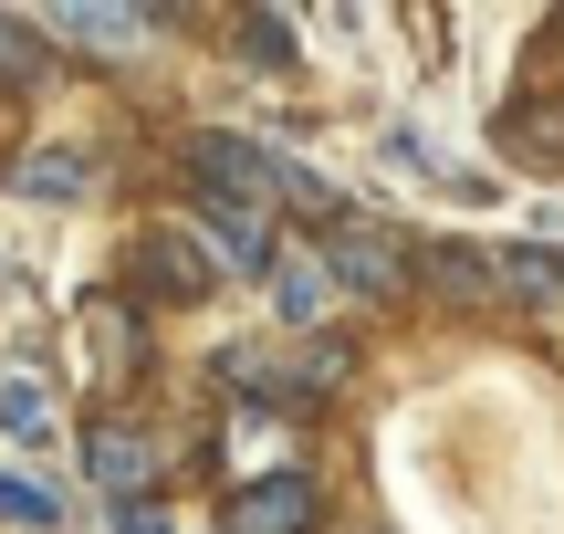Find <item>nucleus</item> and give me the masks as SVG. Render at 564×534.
<instances>
[{"label": "nucleus", "instance_id": "nucleus-1", "mask_svg": "<svg viewBox=\"0 0 564 534\" xmlns=\"http://www.w3.org/2000/svg\"><path fill=\"white\" fill-rule=\"evenodd\" d=\"M188 179H199V200H230V210H272L293 200V210H335V189L314 179V168H293V158H272V147H251V137H230V126H199L188 137Z\"/></svg>", "mask_w": 564, "mask_h": 534}, {"label": "nucleus", "instance_id": "nucleus-2", "mask_svg": "<svg viewBox=\"0 0 564 534\" xmlns=\"http://www.w3.org/2000/svg\"><path fill=\"white\" fill-rule=\"evenodd\" d=\"M324 263H335V284L366 293V305H408V293H419V273H429L419 252H408V231H387V221H335Z\"/></svg>", "mask_w": 564, "mask_h": 534}, {"label": "nucleus", "instance_id": "nucleus-3", "mask_svg": "<svg viewBox=\"0 0 564 534\" xmlns=\"http://www.w3.org/2000/svg\"><path fill=\"white\" fill-rule=\"evenodd\" d=\"M314 482L303 472H251L241 493H230V534H314Z\"/></svg>", "mask_w": 564, "mask_h": 534}, {"label": "nucleus", "instance_id": "nucleus-4", "mask_svg": "<svg viewBox=\"0 0 564 534\" xmlns=\"http://www.w3.org/2000/svg\"><path fill=\"white\" fill-rule=\"evenodd\" d=\"M84 472H95L105 493H147V482L167 472V451L137 440V430H116V419H95V430H84Z\"/></svg>", "mask_w": 564, "mask_h": 534}, {"label": "nucleus", "instance_id": "nucleus-5", "mask_svg": "<svg viewBox=\"0 0 564 534\" xmlns=\"http://www.w3.org/2000/svg\"><path fill=\"white\" fill-rule=\"evenodd\" d=\"M335 263H314V252H282L272 263V305H282V325H324V305H335Z\"/></svg>", "mask_w": 564, "mask_h": 534}, {"label": "nucleus", "instance_id": "nucleus-6", "mask_svg": "<svg viewBox=\"0 0 564 534\" xmlns=\"http://www.w3.org/2000/svg\"><path fill=\"white\" fill-rule=\"evenodd\" d=\"M137 284L167 293V305H178V293H209V252H188L178 231H147L137 242Z\"/></svg>", "mask_w": 564, "mask_h": 534}, {"label": "nucleus", "instance_id": "nucleus-7", "mask_svg": "<svg viewBox=\"0 0 564 534\" xmlns=\"http://www.w3.org/2000/svg\"><path fill=\"white\" fill-rule=\"evenodd\" d=\"M429 284H440L449 305H502V293H512L502 273H491L481 252H460V242H440V252H429Z\"/></svg>", "mask_w": 564, "mask_h": 534}, {"label": "nucleus", "instance_id": "nucleus-8", "mask_svg": "<svg viewBox=\"0 0 564 534\" xmlns=\"http://www.w3.org/2000/svg\"><path fill=\"white\" fill-rule=\"evenodd\" d=\"M0 430H11V440H42V430H53V377H42V367H11V377H0Z\"/></svg>", "mask_w": 564, "mask_h": 534}, {"label": "nucleus", "instance_id": "nucleus-9", "mask_svg": "<svg viewBox=\"0 0 564 534\" xmlns=\"http://www.w3.org/2000/svg\"><path fill=\"white\" fill-rule=\"evenodd\" d=\"M53 32H74V42H95V53H137V42L158 32V21H147V11H63Z\"/></svg>", "mask_w": 564, "mask_h": 534}, {"label": "nucleus", "instance_id": "nucleus-10", "mask_svg": "<svg viewBox=\"0 0 564 534\" xmlns=\"http://www.w3.org/2000/svg\"><path fill=\"white\" fill-rule=\"evenodd\" d=\"M11 189H32V200H74V189H84V158H74V147H32V158L11 168Z\"/></svg>", "mask_w": 564, "mask_h": 534}, {"label": "nucleus", "instance_id": "nucleus-11", "mask_svg": "<svg viewBox=\"0 0 564 534\" xmlns=\"http://www.w3.org/2000/svg\"><path fill=\"white\" fill-rule=\"evenodd\" d=\"M502 284L523 293V305H554V293H564V263H554V252H512V263H502Z\"/></svg>", "mask_w": 564, "mask_h": 534}, {"label": "nucleus", "instance_id": "nucleus-12", "mask_svg": "<svg viewBox=\"0 0 564 534\" xmlns=\"http://www.w3.org/2000/svg\"><path fill=\"white\" fill-rule=\"evenodd\" d=\"M512 147H533V158H564V105H512Z\"/></svg>", "mask_w": 564, "mask_h": 534}, {"label": "nucleus", "instance_id": "nucleus-13", "mask_svg": "<svg viewBox=\"0 0 564 534\" xmlns=\"http://www.w3.org/2000/svg\"><path fill=\"white\" fill-rule=\"evenodd\" d=\"M95 367H105V377H126V367H137V335H126V305H95Z\"/></svg>", "mask_w": 564, "mask_h": 534}, {"label": "nucleus", "instance_id": "nucleus-14", "mask_svg": "<svg viewBox=\"0 0 564 534\" xmlns=\"http://www.w3.org/2000/svg\"><path fill=\"white\" fill-rule=\"evenodd\" d=\"M0 524H53V493L32 472H0Z\"/></svg>", "mask_w": 564, "mask_h": 534}, {"label": "nucleus", "instance_id": "nucleus-15", "mask_svg": "<svg viewBox=\"0 0 564 534\" xmlns=\"http://www.w3.org/2000/svg\"><path fill=\"white\" fill-rule=\"evenodd\" d=\"M241 53L282 63V53H293V21H272V11H241Z\"/></svg>", "mask_w": 564, "mask_h": 534}, {"label": "nucleus", "instance_id": "nucleus-16", "mask_svg": "<svg viewBox=\"0 0 564 534\" xmlns=\"http://www.w3.org/2000/svg\"><path fill=\"white\" fill-rule=\"evenodd\" d=\"M11 63H32V42H21V21H0V74H11Z\"/></svg>", "mask_w": 564, "mask_h": 534}]
</instances>
